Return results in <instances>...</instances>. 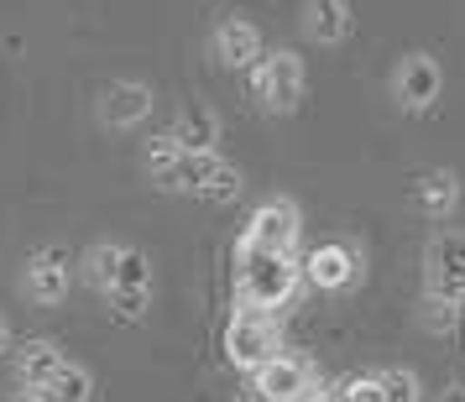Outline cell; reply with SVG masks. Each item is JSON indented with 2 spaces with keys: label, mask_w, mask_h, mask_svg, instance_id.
I'll return each mask as SVG.
<instances>
[{
  "label": "cell",
  "mask_w": 465,
  "mask_h": 402,
  "mask_svg": "<svg viewBox=\"0 0 465 402\" xmlns=\"http://www.w3.org/2000/svg\"><path fill=\"white\" fill-rule=\"evenodd\" d=\"M47 402H89L94 397V377H89L84 366H74V360H64L58 371H53V381L43 387Z\"/></svg>",
  "instance_id": "d6986e66"
},
{
  "label": "cell",
  "mask_w": 465,
  "mask_h": 402,
  "mask_svg": "<svg viewBox=\"0 0 465 402\" xmlns=\"http://www.w3.org/2000/svg\"><path fill=\"white\" fill-rule=\"evenodd\" d=\"M272 356H282V335H277V319L267 309H235V319L225 324V360L235 371L256 377Z\"/></svg>",
  "instance_id": "3957f363"
},
{
  "label": "cell",
  "mask_w": 465,
  "mask_h": 402,
  "mask_svg": "<svg viewBox=\"0 0 465 402\" xmlns=\"http://www.w3.org/2000/svg\"><path fill=\"white\" fill-rule=\"evenodd\" d=\"M210 47H214V64L246 68V74H252L256 58L267 53V47H262V32H256V22H246V16H225V22L214 26Z\"/></svg>",
  "instance_id": "7c38bea8"
},
{
  "label": "cell",
  "mask_w": 465,
  "mask_h": 402,
  "mask_svg": "<svg viewBox=\"0 0 465 402\" xmlns=\"http://www.w3.org/2000/svg\"><path fill=\"white\" fill-rule=\"evenodd\" d=\"M381 377V402H423V387L408 366H392V371H377Z\"/></svg>",
  "instance_id": "ffe728a7"
},
{
  "label": "cell",
  "mask_w": 465,
  "mask_h": 402,
  "mask_svg": "<svg viewBox=\"0 0 465 402\" xmlns=\"http://www.w3.org/2000/svg\"><path fill=\"white\" fill-rule=\"evenodd\" d=\"M5 402H47V397H43V392H32V387H22V392H11Z\"/></svg>",
  "instance_id": "cb8c5ba5"
},
{
  "label": "cell",
  "mask_w": 465,
  "mask_h": 402,
  "mask_svg": "<svg viewBox=\"0 0 465 402\" xmlns=\"http://www.w3.org/2000/svg\"><path fill=\"white\" fill-rule=\"evenodd\" d=\"M168 136L183 152H214V142H220V115H214V110H204V105H183Z\"/></svg>",
  "instance_id": "2e32d148"
},
{
  "label": "cell",
  "mask_w": 465,
  "mask_h": 402,
  "mask_svg": "<svg viewBox=\"0 0 465 402\" xmlns=\"http://www.w3.org/2000/svg\"><path fill=\"white\" fill-rule=\"evenodd\" d=\"M419 319H423V329H429V335H450V329L460 324V303H450V298H429V293H423Z\"/></svg>",
  "instance_id": "44dd1931"
},
{
  "label": "cell",
  "mask_w": 465,
  "mask_h": 402,
  "mask_svg": "<svg viewBox=\"0 0 465 402\" xmlns=\"http://www.w3.org/2000/svg\"><path fill=\"white\" fill-rule=\"evenodd\" d=\"M303 32L319 47L345 43L351 37V5L345 0H303Z\"/></svg>",
  "instance_id": "9a60e30c"
},
{
  "label": "cell",
  "mask_w": 465,
  "mask_h": 402,
  "mask_svg": "<svg viewBox=\"0 0 465 402\" xmlns=\"http://www.w3.org/2000/svg\"><path fill=\"white\" fill-rule=\"evenodd\" d=\"M84 282L105 298L115 314L142 319L152 303V267L136 246H121V240H94L84 251Z\"/></svg>",
  "instance_id": "6da1fadb"
},
{
  "label": "cell",
  "mask_w": 465,
  "mask_h": 402,
  "mask_svg": "<svg viewBox=\"0 0 465 402\" xmlns=\"http://www.w3.org/2000/svg\"><path fill=\"white\" fill-rule=\"evenodd\" d=\"M361 277V251L351 240H319L314 251L303 256V282L319 293H340Z\"/></svg>",
  "instance_id": "8fae6325"
},
{
  "label": "cell",
  "mask_w": 465,
  "mask_h": 402,
  "mask_svg": "<svg viewBox=\"0 0 465 402\" xmlns=\"http://www.w3.org/2000/svg\"><path fill=\"white\" fill-rule=\"evenodd\" d=\"M68 288H74V256H68V246H43V251L26 261L22 293L32 298V303L58 309V303L68 298Z\"/></svg>",
  "instance_id": "30bf717a"
},
{
  "label": "cell",
  "mask_w": 465,
  "mask_h": 402,
  "mask_svg": "<svg viewBox=\"0 0 465 402\" xmlns=\"http://www.w3.org/2000/svg\"><path fill=\"white\" fill-rule=\"evenodd\" d=\"M303 58L298 53H288V47H277V53H262L252 68V94L262 110H272V115H288V110H298V100H303Z\"/></svg>",
  "instance_id": "277c9868"
},
{
  "label": "cell",
  "mask_w": 465,
  "mask_h": 402,
  "mask_svg": "<svg viewBox=\"0 0 465 402\" xmlns=\"http://www.w3.org/2000/svg\"><path fill=\"white\" fill-rule=\"evenodd\" d=\"M58 366H64V350H58L53 339H26L22 350H16V377H22V387H32V392H43Z\"/></svg>",
  "instance_id": "e0dca14e"
},
{
  "label": "cell",
  "mask_w": 465,
  "mask_h": 402,
  "mask_svg": "<svg viewBox=\"0 0 465 402\" xmlns=\"http://www.w3.org/2000/svg\"><path fill=\"white\" fill-rule=\"evenodd\" d=\"M319 387V371L309 356H293V350H282V356H272L262 371L252 377V397L262 402H303L309 392Z\"/></svg>",
  "instance_id": "ba28073f"
},
{
  "label": "cell",
  "mask_w": 465,
  "mask_h": 402,
  "mask_svg": "<svg viewBox=\"0 0 465 402\" xmlns=\"http://www.w3.org/2000/svg\"><path fill=\"white\" fill-rule=\"evenodd\" d=\"M183 157H189V152L178 147L173 136H152L147 152H142V172H147L152 183L173 189V178H178V168H183Z\"/></svg>",
  "instance_id": "ac0fdd59"
},
{
  "label": "cell",
  "mask_w": 465,
  "mask_h": 402,
  "mask_svg": "<svg viewBox=\"0 0 465 402\" xmlns=\"http://www.w3.org/2000/svg\"><path fill=\"white\" fill-rule=\"evenodd\" d=\"M444 94V68L429 58V53H408L398 68H392V100L398 110L408 115H423V110H434Z\"/></svg>",
  "instance_id": "9c48e42d"
},
{
  "label": "cell",
  "mask_w": 465,
  "mask_h": 402,
  "mask_svg": "<svg viewBox=\"0 0 465 402\" xmlns=\"http://www.w3.org/2000/svg\"><path fill=\"white\" fill-rule=\"evenodd\" d=\"M303 288V261L288 251H252L235 246V309H288Z\"/></svg>",
  "instance_id": "7a4b0ae2"
},
{
  "label": "cell",
  "mask_w": 465,
  "mask_h": 402,
  "mask_svg": "<svg viewBox=\"0 0 465 402\" xmlns=\"http://www.w3.org/2000/svg\"><path fill=\"white\" fill-rule=\"evenodd\" d=\"M303 402H345V397H340V387H314Z\"/></svg>",
  "instance_id": "603a6c76"
},
{
  "label": "cell",
  "mask_w": 465,
  "mask_h": 402,
  "mask_svg": "<svg viewBox=\"0 0 465 402\" xmlns=\"http://www.w3.org/2000/svg\"><path fill=\"white\" fill-rule=\"evenodd\" d=\"M173 189L193 193V199H210V204H231V199H241V168L225 162L220 152H189L178 178H173Z\"/></svg>",
  "instance_id": "8992f818"
},
{
  "label": "cell",
  "mask_w": 465,
  "mask_h": 402,
  "mask_svg": "<svg viewBox=\"0 0 465 402\" xmlns=\"http://www.w3.org/2000/svg\"><path fill=\"white\" fill-rule=\"evenodd\" d=\"M147 115H152V89L136 84V79H121V84H110L100 94V126L105 131H131Z\"/></svg>",
  "instance_id": "4fadbf2b"
},
{
  "label": "cell",
  "mask_w": 465,
  "mask_h": 402,
  "mask_svg": "<svg viewBox=\"0 0 465 402\" xmlns=\"http://www.w3.org/2000/svg\"><path fill=\"white\" fill-rule=\"evenodd\" d=\"M423 293L429 298H450L465 309V235L460 230H440L423 251Z\"/></svg>",
  "instance_id": "52a82bcc"
},
{
  "label": "cell",
  "mask_w": 465,
  "mask_h": 402,
  "mask_svg": "<svg viewBox=\"0 0 465 402\" xmlns=\"http://www.w3.org/2000/svg\"><path fill=\"white\" fill-rule=\"evenodd\" d=\"M440 402H465V387H460V381H455V387H444V397Z\"/></svg>",
  "instance_id": "d4e9b609"
},
{
  "label": "cell",
  "mask_w": 465,
  "mask_h": 402,
  "mask_svg": "<svg viewBox=\"0 0 465 402\" xmlns=\"http://www.w3.org/2000/svg\"><path fill=\"white\" fill-rule=\"evenodd\" d=\"M5 350H11V324L0 319V356H5Z\"/></svg>",
  "instance_id": "484cf974"
},
{
  "label": "cell",
  "mask_w": 465,
  "mask_h": 402,
  "mask_svg": "<svg viewBox=\"0 0 465 402\" xmlns=\"http://www.w3.org/2000/svg\"><path fill=\"white\" fill-rule=\"evenodd\" d=\"M298 235H303V220H298L293 199H262L246 220V230L235 246H252V251H288L298 256Z\"/></svg>",
  "instance_id": "5b68a950"
},
{
  "label": "cell",
  "mask_w": 465,
  "mask_h": 402,
  "mask_svg": "<svg viewBox=\"0 0 465 402\" xmlns=\"http://www.w3.org/2000/svg\"><path fill=\"white\" fill-rule=\"evenodd\" d=\"M246 402H262V397H246Z\"/></svg>",
  "instance_id": "4316f807"
},
{
  "label": "cell",
  "mask_w": 465,
  "mask_h": 402,
  "mask_svg": "<svg viewBox=\"0 0 465 402\" xmlns=\"http://www.w3.org/2000/svg\"><path fill=\"white\" fill-rule=\"evenodd\" d=\"M413 210L429 220H450L460 210V178L450 168H429L423 178H413Z\"/></svg>",
  "instance_id": "5bb4252c"
},
{
  "label": "cell",
  "mask_w": 465,
  "mask_h": 402,
  "mask_svg": "<svg viewBox=\"0 0 465 402\" xmlns=\"http://www.w3.org/2000/svg\"><path fill=\"white\" fill-rule=\"evenodd\" d=\"M340 397L345 402H381V377H366V371L361 377H345L340 381Z\"/></svg>",
  "instance_id": "7402d4cb"
}]
</instances>
